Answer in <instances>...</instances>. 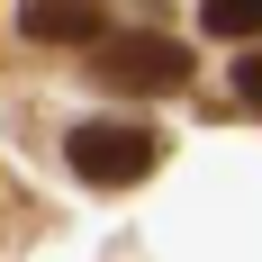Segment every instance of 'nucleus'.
Listing matches in <instances>:
<instances>
[{"mask_svg": "<svg viewBox=\"0 0 262 262\" xmlns=\"http://www.w3.org/2000/svg\"><path fill=\"white\" fill-rule=\"evenodd\" d=\"M91 81L118 91V100H154V91H181L190 81V46L163 36V27H108L91 46Z\"/></svg>", "mask_w": 262, "mask_h": 262, "instance_id": "f257e3e1", "label": "nucleus"}, {"mask_svg": "<svg viewBox=\"0 0 262 262\" xmlns=\"http://www.w3.org/2000/svg\"><path fill=\"white\" fill-rule=\"evenodd\" d=\"M63 163H73V181H91V190H136L163 163V136L136 127V118H91V127L63 136Z\"/></svg>", "mask_w": 262, "mask_h": 262, "instance_id": "f03ea898", "label": "nucleus"}, {"mask_svg": "<svg viewBox=\"0 0 262 262\" xmlns=\"http://www.w3.org/2000/svg\"><path fill=\"white\" fill-rule=\"evenodd\" d=\"M18 36L27 46H100L108 9L100 0H18Z\"/></svg>", "mask_w": 262, "mask_h": 262, "instance_id": "7ed1b4c3", "label": "nucleus"}, {"mask_svg": "<svg viewBox=\"0 0 262 262\" xmlns=\"http://www.w3.org/2000/svg\"><path fill=\"white\" fill-rule=\"evenodd\" d=\"M199 27H208V36H262V0H208Z\"/></svg>", "mask_w": 262, "mask_h": 262, "instance_id": "20e7f679", "label": "nucleus"}, {"mask_svg": "<svg viewBox=\"0 0 262 262\" xmlns=\"http://www.w3.org/2000/svg\"><path fill=\"white\" fill-rule=\"evenodd\" d=\"M235 91H244V100L262 108V46H253V54H244V63H235Z\"/></svg>", "mask_w": 262, "mask_h": 262, "instance_id": "39448f33", "label": "nucleus"}]
</instances>
